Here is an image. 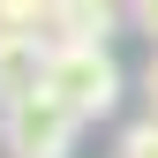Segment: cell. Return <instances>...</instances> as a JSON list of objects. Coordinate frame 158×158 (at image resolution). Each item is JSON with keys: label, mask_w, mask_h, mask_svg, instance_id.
<instances>
[{"label": "cell", "mask_w": 158, "mask_h": 158, "mask_svg": "<svg viewBox=\"0 0 158 158\" xmlns=\"http://www.w3.org/2000/svg\"><path fill=\"white\" fill-rule=\"evenodd\" d=\"M45 90L60 98L75 121H106V113L121 106V60L106 53V38H98V45H60V38H53Z\"/></svg>", "instance_id": "cell-1"}, {"label": "cell", "mask_w": 158, "mask_h": 158, "mask_svg": "<svg viewBox=\"0 0 158 158\" xmlns=\"http://www.w3.org/2000/svg\"><path fill=\"white\" fill-rule=\"evenodd\" d=\"M75 128L83 121H75L53 90H23V98L0 106V151L8 158H68L75 151Z\"/></svg>", "instance_id": "cell-2"}, {"label": "cell", "mask_w": 158, "mask_h": 158, "mask_svg": "<svg viewBox=\"0 0 158 158\" xmlns=\"http://www.w3.org/2000/svg\"><path fill=\"white\" fill-rule=\"evenodd\" d=\"M45 60H53L45 30H8L0 23V106L23 98V90H45Z\"/></svg>", "instance_id": "cell-3"}, {"label": "cell", "mask_w": 158, "mask_h": 158, "mask_svg": "<svg viewBox=\"0 0 158 158\" xmlns=\"http://www.w3.org/2000/svg\"><path fill=\"white\" fill-rule=\"evenodd\" d=\"M45 38H60V45H98V38H113V0H53Z\"/></svg>", "instance_id": "cell-4"}, {"label": "cell", "mask_w": 158, "mask_h": 158, "mask_svg": "<svg viewBox=\"0 0 158 158\" xmlns=\"http://www.w3.org/2000/svg\"><path fill=\"white\" fill-rule=\"evenodd\" d=\"M113 158H158V113H151V121H135V128H121Z\"/></svg>", "instance_id": "cell-5"}, {"label": "cell", "mask_w": 158, "mask_h": 158, "mask_svg": "<svg viewBox=\"0 0 158 158\" xmlns=\"http://www.w3.org/2000/svg\"><path fill=\"white\" fill-rule=\"evenodd\" d=\"M45 15H53V0H0V23L8 30H45Z\"/></svg>", "instance_id": "cell-6"}, {"label": "cell", "mask_w": 158, "mask_h": 158, "mask_svg": "<svg viewBox=\"0 0 158 158\" xmlns=\"http://www.w3.org/2000/svg\"><path fill=\"white\" fill-rule=\"evenodd\" d=\"M128 23H135V30H143V38H151V45H158V0H128Z\"/></svg>", "instance_id": "cell-7"}, {"label": "cell", "mask_w": 158, "mask_h": 158, "mask_svg": "<svg viewBox=\"0 0 158 158\" xmlns=\"http://www.w3.org/2000/svg\"><path fill=\"white\" fill-rule=\"evenodd\" d=\"M143 98H151V113H158V53H151V68H143Z\"/></svg>", "instance_id": "cell-8"}]
</instances>
